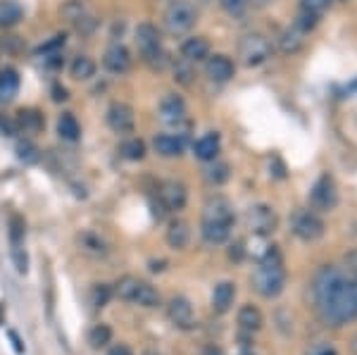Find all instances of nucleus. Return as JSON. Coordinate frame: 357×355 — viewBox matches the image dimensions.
<instances>
[{
  "instance_id": "nucleus-1",
  "label": "nucleus",
  "mask_w": 357,
  "mask_h": 355,
  "mask_svg": "<svg viewBox=\"0 0 357 355\" xmlns=\"http://www.w3.org/2000/svg\"><path fill=\"white\" fill-rule=\"evenodd\" d=\"M314 310L326 327H343L357 317V279L336 267H321L312 279Z\"/></svg>"
},
{
  "instance_id": "nucleus-2",
  "label": "nucleus",
  "mask_w": 357,
  "mask_h": 355,
  "mask_svg": "<svg viewBox=\"0 0 357 355\" xmlns=\"http://www.w3.org/2000/svg\"><path fill=\"white\" fill-rule=\"evenodd\" d=\"M234 205L224 196H215L205 203L203 222H200V236L210 246H222L229 241L234 229Z\"/></svg>"
},
{
  "instance_id": "nucleus-3",
  "label": "nucleus",
  "mask_w": 357,
  "mask_h": 355,
  "mask_svg": "<svg viewBox=\"0 0 357 355\" xmlns=\"http://www.w3.org/2000/svg\"><path fill=\"white\" fill-rule=\"evenodd\" d=\"M286 286V270L281 262L279 250H267L260 265L252 272V289L262 296V299H276Z\"/></svg>"
},
{
  "instance_id": "nucleus-4",
  "label": "nucleus",
  "mask_w": 357,
  "mask_h": 355,
  "mask_svg": "<svg viewBox=\"0 0 357 355\" xmlns=\"http://www.w3.org/2000/svg\"><path fill=\"white\" fill-rule=\"evenodd\" d=\"M134 41L138 48V55L146 62L151 70H162L167 62V53L162 48V38H160V31L153 24L143 22V24L136 27L134 31Z\"/></svg>"
},
{
  "instance_id": "nucleus-5",
  "label": "nucleus",
  "mask_w": 357,
  "mask_h": 355,
  "mask_svg": "<svg viewBox=\"0 0 357 355\" xmlns=\"http://www.w3.org/2000/svg\"><path fill=\"white\" fill-rule=\"evenodd\" d=\"M195 22H198V10L191 0H169V5L162 13V24L172 36H181V33L191 31Z\"/></svg>"
},
{
  "instance_id": "nucleus-6",
  "label": "nucleus",
  "mask_w": 357,
  "mask_h": 355,
  "mask_svg": "<svg viewBox=\"0 0 357 355\" xmlns=\"http://www.w3.org/2000/svg\"><path fill=\"white\" fill-rule=\"evenodd\" d=\"M269 55H272V43H269V38L264 33L252 31L241 38L238 57L245 67H260L269 60Z\"/></svg>"
},
{
  "instance_id": "nucleus-7",
  "label": "nucleus",
  "mask_w": 357,
  "mask_h": 355,
  "mask_svg": "<svg viewBox=\"0 0 357 355\" xmlns=\"http://www.w3.org/2000/svg\"><path fill=\"white\" fill-rule=\"evenodd\" d=\"M291 229L305 243H312L317 239L324 236V222H321V217L317 215L314 210H301V213L293 215Z\"/></svg>"
},
{
  "instance_id": "nucleus-8",
  "label": "nucleus",
  "mask_w": 357,
  "mask_h": 355,
  "mask_svg": "<svg viewBox=\"0 0 357 355\" xmlns=\"http://www.w3.org/2000/svg\"><path fill=\"white\" fill-rule=\"evenodd\" d=\"M336 203H338V191L331 176L317 179V184L312 186V191H310V205H312V210L329 213V210L336 208Z\"/></svg>"
},
{
  "instance_id": "nucleus-9",
  "label": "nucleus",
  "mask_w": 357,
  "mask_h": 355,
  "mask_svg": "<svg viewBox=\"0 0 357 355\" xmlns=\"http://www.w3.org/2000/svg\"><path fill=\"white\" fill-rule=\"evenodd\" d=\"M245 222H248V229H250L252 234H260V236H267V234H272L276 225H279V217L269 205H255V208L248 210L245 215Z\"/></svg>"
},
{
  "instance_id": "nucleus-10",
  "label": "nucleus",
  "mask_w": 357,
  "mask_h": 355,
  "mask_svg": "<svg viewBox=\"0 0 357 355\" xmlns=\"http://www.w3.org/2000/svg\"><path fill=\"white\" fill-rule=\"evenodd\" d=\"M107 127H110L114 134H131L136 127V117H134V110H131L126 103H112L107 107Z\"/></svg>"
},
{
  "instance_id": "nucleus-11",
  "label": "nucleus",
  "mask_w": 357,
  "mask_h": 355,
  "mask_svg": "<svg viewBox=\"0 0 357 355\" xmlns=\"http://www.w3.org/2000/svg\"><path fill=\"white\" fill-rule=\"evenodd\" d=\"M234 72H236V67H234L231 57H227V55H210L205 60V74H207V79L215 84L231 82Z\"/></svg>"
},
{
  "instance_id": "nucleus-12",
  "label": "nucleus",
  "mask_w": 357,
  "mask_h": 355,
  "mask_svg": "<svg viewBox=\"0 0 357 355\" xmlns=\"http://www.w3.org/2000/svg\"><path fill=\"white\" fill-rule=\"evenodd\" d=\"M186 200H188V191L181 181H165L160 186V203L167 210H172V213H178V210L186 208Z\"/></svg>"
},
{
  "instance_id": "nucleus-13",
  "label": "nucleus",
  "mask_w": 357,
  "mask_h": 355,
  "mask_svg": "<svg viewBox=\"0 0 357 355\" xmlns=\"http://www.w3.org/2000/svg\"><path fill=\"white\" fill-rule=\"evenodd\" d=\"M131 53L129 48L122 43H114L110 48L105 50V55H102V67H105L107 72L112 74H126L131 70Z\"/></svg>"
},
{
  "instance_id": "nucleus-14",
  "label": "nucleus",
  "mask_w": 357,
  "mask_h": 355,
  "mask_svg": "<svg viewBox=\"0 0 357 355\" xmlns=\"http://www.w3.org/2000/svg\"><path fill=\"white\" fill-rule=\"evenodd\" d=\"M10 246H13V260L17 265V272H26V253H24V225L20 222V217L10 220Z\"/></svg>"
},
{
  "instance_id": "nucleus-15",
  "label": "nucleus",
  "mask_w": 357,
  "mask_h": 355,
  "mask_svg": "<svg viewBox=\"0 0 357 355\" xmlns=\"http://www.w3.org/2000/svg\"><path fill=\"white\" fill-rule=\"evenodd\" d=\"M160 119L165 124H181L186 119V103L181 96L169 93L160 100Z\"/></svg>"
},
{
  "instance_id": "nucleus-16",
  "label": "nucleus",
  "mask_w": 357,
  "mask_h": 355,
  "mask_svg": "<svg viewBox=\"0 0 357 355\" xmlns=\"http://www.w3.org/2000/svg\"><path fill=\"white\" fill-rule=\"evenodd\" d=\"M167 315H169V319L176 324L178 329H191L193 327V305L188 303V299H183V296H176V299L169 301V305H167Z\"/></svg>"
},
{
  "instance_id": "nucleus-17",
  "label": "nucleus",
  "mask_w": 357,
  "mask_h": 355,
  "mask_svg": "<svg viewBox=\"0 0 357 355\" xmlns=\"http://www.w3.org/2000/svg\"><path fill=\"white\" fill-rule=\"evenodd\" d=\"M178 53H181V60L195 65V62H203L210 57V43H207V38H203V36H191L181 43Z\"/></svg>"
},
{
  "instance_id": "nucleus-18",
  "label": "nucleus",
  "mask_w": 357,
  "mask_h": 355,
  "mask_svg": "<svg viewBox=\"0 0 357 355\" xmlns=\"http://www.w3.org/2000/svg\"><path fill=\"white\" fill-rule=\"evenodd\" d=\"M220 148H222L220 134H215V131H210V134L200 136V139L195 141L193 153H195V158L203 160V163H215L217 156H220Z\"/></svg>"
},
{
  "instance_id": "nucleus-19",
  "label": "nucleus",
  "mask_w": 357,
  "mask_h": 355,
  "mask_svg": "<svg viewBox=\"0 0 357 355\" xmlns=\"http://www.w3.org/2000/svg\"><path fill=\"white\" fill-rule=\"evenodd\" d=\"M153 148H155V153L162 158H178L183 153V148H186V141L174 134H160V136H155Z\"/></svg>"
},
{
  "instance_id": "nucleus-20",
  "label": "nucleus",
  "mask_w": 357,
  "mask_h": 355,
  "mask_svg": "<svg viewBox=\"0 0 357 355\" xmlns=\"http://www.w3.org/2000/svg\"><path fill=\"white\" fill-rule=\"evenodd\" d=\"M17 91H20V74L13 67H3L0 70V105L15 100Z\"/></svg>"
},
{
  "instance_id": "nucleus-21",
  "label": "nucleus",
  "mask_w": 357,
  "mask_h": 355,
  "mask_svg": "<svg viewBox=\"0 0 357 355\" xmlns=\"http://www.w3.org/2000/svg\"><path fill=\"white\" fill-rule=\"evenodd\" d=\"M191 241V229L183 220H174L167 229V243H169V248L174 250H183Z\"/></svg>"
},
{
  "instance_id": "nucleus-22",
  "label": "nucleus",
  "mask_w": 357,
  "mask_h": 355,
  "mask_svg": "<svg viewBox=\"0 0 357 355\" xmlns=\"http://www.w3.org/2000/svg\"><path fill=\"white\" fill-rule=\"evenodd\" d=\"M234 299H236V286L231 282H222L212 291V308L217 312H227L234 305Z\"/></svg>"
},
{
  "instance_id": "nucleus-23",
  "label": "nucleus",
  "mask_w": 357,
  "mask_h": 355,
  "mask_svg": "<svg viewBox=\"0 0 357 355\" xmlns=\"http://www.w3.org/2000/svg\"><path fill=\"white\" fill-rule=\"evenodd\" d=\"M22 17H24V10L17 0H0V29L20 24Z\"/></svg>"
},
{
  "instance_id": "nucleus-24",
  "label": "nucleus",
  "mask_w": 357,
  "mask_h": 355,
  "mask_svg": "<svg viewBox=\"0 0 357 355\" xmlns=\"http://www.w3.org/2000/svg\"><path fill=\"white\" fill-rule=\"evenodd\" d=\"M69 74L77 82H89V79L96 77V62L89 55H77L69 65Z\"/></svg>"
},
{
  "instance_id": "nucleus-25",
  "label": "nucleus",
  "mask_w": 357,
  "mask_h": 355,
  "mask_svg": "<svg viewBox=\"0 0 357 355\" xmlns=\"http://www.w3.org/2000/svg\"><path fill=\"white\" fill-rule=\"evenodd\" d=\"M303 45H305V33L301 31V29H296V27H289L279 36V48L284 50L286 55H296Z\"/></svg>"
},
{
  "instance_id": "nucleus-26",
  "label": "nucleus",
  "mask_w": 357,
  "mask_h": 355,
  "mask_svg": "<svg viewBox=\"0 0 357 355\" xmlns=\"http://www.w3.org/2000/svg\"><path fill=\"white\" fill-rule=\"evenodd\" d=\"M238 324H241V329H245V331H260L262 329V324H264V317H262V312L257 310L255 305H243L238 310Z\"/></svg>"
},
{
  "instance_id": "nucleus-27",
  "label": "nucleus",
  "mask_w": 357,
  "mask_h": 355,
  "mask_svg": "<svg viewBox=\"0 0 357 355\" xmlns=\"http://www.w3.org/2000/svg\"><path fill=\"white\" fill-rule=\"evenodd\" d=\"M15 124L20 129H24L26 134H36V131L43 129V114L38 110H20L17 112Z\"/></svg>"
},
{
  "instance_id": "nucleus-28",
  "label": "nucleus",
  "mask_w": 357,
  "mask_h": 355,
  "mask_svg": "<svg viewBox=\"0 0 357 355\" xmlns=\"http://www.w3.org/2000/svg\"><path fill=\"white\" fill-rule=\"evenodd\" d=\"M57 134H60V139H65L69 143L79 141V136H82V127H79L77 117L74 114L65 112L60 119H57Z\"/></svg>"
},
{
  "instance_id": "nucleus-29",
  "label": "nucleus",
  "mask_w": 357,
  "mask_h": 355,
  "mask_svg": "<svg viewBox=\"0 0 357 355\" xmlns=\"http://www.w3.org/2000/svg\"><path fill=\"white\" fill-rule=\"evenodd\" d=\"M134 303H138V305H143V308H155V305H160V294L155 291V286H151L148 282H138Z\"/></svg>"
},
{
  "instance_id": "nucleus-30",
  "label": "nucleus",
  "mask_w": 357,
  "mask_h": 355,
  "mask_svg": "<svg viewBox=\"0 0 357 355\" xmlns=\"http://www.w3.org/2000/svg\"><path fill=\"white\" fill-rule=\"evenodd\" d=\"M119 153H122L124 160H131V163H138V160L146 158V143L141 139H126L122 143V148H119Z\"/></svg>"
},
{
  "instance_id": "nucleus-31",
  "label": "nucleus",
  "mask_w": 357,
  "mask_h": 355,
  "mask_svg": "<svg viewBox=\"0 0 357 355\" xmlns=\"http://www.w3.org/2000/svg\"><path fill=\"white\" fill-rule=\"evenodd\" d=\"M112 341V329L107 324H96L93 329L89 331V343L91 348H102Z\"/></svg>"
},
{
  "instance_id": "nucleus-32",
  "label": "nucleus",
  "mask_w": 357,
  "mask_h": 355,
  "mask_svg": "<svg viewBox=\"0 0 357 355\" xmlns=\"http://www.w3.org/2000/svg\"><path fill=\"white\" fill-rule=\"evenodd\" d=\"M205 179L212 186H222L229 179V165L227 163H215L212 167L205 169Z\"/></svg>"
},
{
  "instance_id": "nucleus-33",
  "label": "nucleus",
  "mask_w": 357,
  "mask_h": 355,
  "mask_svg": "<svg viewBox=\"0 0 357 355\" xmlns=\"http://www.w3.org/2000/svg\"><path fill=\"white\" fill-rule=\"evenodd\" d=\"M193 77H195V70L191 62L186 60H178L174 65V82L181 84V86H191L193 84Z\"/></svg>"
},
{
  "instance_id": "nucleus-34",
  "label": "nucleus",
  "mask_w": 357,
  "mask_h": 355,
  "mask_svg": "<svg viewBox=\"0 0 357 355\" xmlns=\"http://www.w3.org/2000/svg\"><path fill=\"white\" fill-rule=\"evenodd\" d=\"M138 282H141V279H136V277L119 279V284H117V296H119V299L134 303V296H136V291H138Z\"/></svg>"
},
{
  "instance_id": "nucleus-35",
  "label": "nucleus",
  "mask_w": 357,
  "mask_h": 355,
  "mask_svg": "<svg viewBox=\"0 0 357 355\" xmlns=\"http://www.w3.org/2000/svg\"><path fill=\"white\" fill-rule=\"evenodd\" d=\"M220 8L229 17H243L250 5H248V0H220Z\"/></svg>"
},
{
  "instance_id": "nucleus-36",
  "label": "nucleus",
  "mask_w": 357,
  "mask_h": 355,
  "mask_svg": "<svg viewBox=\"0 0 357 355\" xmlns=\"http://www.w3.org/2000/svg\"><path fill=\"white\" fill-rule=\"evenodd\" d=\"M333 0H301V10L303 13H310V15H317L319 17L324 10L331 8Z\"/></svg>"
},
{
  "instance_id": "nucleus-37",
  "label": "nucleus",
  "mask_w": 357,
  "mask_h": 355,
  "mask_svg": "<svg viewBox=\"0 0 357 355\" xmlns=\"http://www.w3.org/2000/svg\"><path fill=\"white\" fill-rule=\"evenodd\" d=\"M112 299V289L107 284H98L93 289V305L96 308H105Z\"/></svg>"
},
{
  "instance_id": "nucleus-38",
  "label": "nucleus",
  "mask_w": 357,
  "mask_h": 355,
  "mask_svg": "<svg viewBox=\"0 0 357 355\" xmlns=\"http://www.w3.org/2000/svg\"><path fill=\"white\" fill-rule=\"evenodd\" d=\"M72 24L77 27L82 33H91V31H93V29L98 27V20H96V17L91 15V13H84L82 17H77V20L72 22Z\"/></svg>"
},
{
  "instance_id": "nucleus-39",
  "label": "nucleus",
  "mask_w": 357,
  "mask_h": 355,
  "mask_svg": "<svg viewBox=\"0 0 357 355\" xmlns=\"http://www.w3.org/2000/svg\"><path fill=\"white\" fill-rule=\"evenodd\" d=\"M305 355H338V353H336V348H333L331 343L314 341V343H310V348L305 351Z\"/></svg>"
},
{
  "instance_id": "nucleus-40",
  "label": "nucleus",
  "mask_w": 357,
  "mask_h": 355,
  "mask_svg": "<svg viewBox=\"0 0 357 355\" xmlns=\"http://www.w3.org/2000/svg\"><path fill=\"white\" fill-rule=\"evenodd\" d=\"M343 272L348 274V277L357 279V248H353L350 253H345V257H343Z\"/></svg>"
},
{
  "instance_id": "nucleus-41",
  "label": "nucleus",
  "mask_w": 357,
  "mask_h": 355,
  "mask_svg": "<svg viewBox=\"0 0 357 355\" xmlns=\"http://www.w3.org/2000/svg\"><path fill=\"white\" fill-rule=\"evenodd\" d=\"M17 151H20V158L26 160V163H36V160H38L36 148H33L31 143H20V148H17Z\"/></svg>"
},
{
  "instance_id": "nucleus-42",
  "label": "nucleus",
  "mask_w": 357,
  "mask_h": 355,
  "mask_svg": "<svg viewBox=\"0 0 357 355\" xmlns=\"http://www.w3.org/2000/svg\"><path fill=\"white\" fill-rule=\"evenodd\" d=\"M62 45H65V36H55L53 41L43 43L41 48H38V53H41V55H50V53H55L57 48H62Z\"/></svg>"
},
{
  "instance_id": "nucleus-43",
  "label": "nucleus",
  "mask_w": 357,
  "mask_h": 355,
  "mask_svg": "<svg viewBox=\"0 0 357 355\" xmlns=\"http://www.w3.org/2000/svg\"><path fill=\"white\" fill-rule=\"evenodd\" d=\"M110 355H134V353H131L129 346H124V343H117V346H114L112 351H110Z\"/></svg>"
},
{
  "instance_id": "nucleus-44",
  "label": "nucleus",
  "mask_w": 357,
  "mask_h": 355,
  "mask_svg": "<svg viewBox=\"0 0 357 355\" xmlns=\"http://www.w3.org/2000/svg\"><path fill=\"white\" fill-rule=\"evenodd\" d=\"M269 3H272V0H248V5H250V8H255V10L267 8Z\"/></svg>"
},
{
  "instance_id": "nucleus-45",
  "label": "nucleus",
  "mask_w": 357,
  "mask_h": 355,
  "mask_svg": "<svg viewBox=\"0 0 357 355\" xmlns=\"http://www.w3.org/2000/svg\"><path fill=\"white\" fill-rule=\"evenodd\" d=\"M203 355H224L220 348H215V346H210V348H205V353Z\"/></svg>"
},
{
  "instance_id": "nucleus-46",
  "label": "nucleus",
  "mask_w": 357,
  "mask_h": 355,
  "mask_svg": "<svg viewBox=\"0 0 357 355\" xmlns=\"http://www.w3.org/2000/svg\"><path fill=\"white\" fill-rule=\"evenodd\" d=\"M350 351H353V355H357V336L353 341H350Z\"/></svg>"
},
{
  "instance_id": "nucleus-47",
  "label": "nucleus",
  "mask_w": 357,
  "mask_h": 355,
  "mask_svg": "<svg viewBox=\"0 0 357 355\" xmlns=\"http://www.w3.org/2000/svg\"><path fill=\"white\" fill-rule=\"evenodd\" d=\"M146 355H158V353H155V351H148Z\"/></svg>"
}]
</instances>
